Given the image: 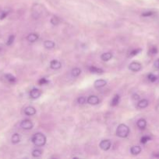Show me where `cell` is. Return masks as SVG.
<instances>
[{
  "label": "cell",
  "mask_w": 159,
  "mask_h": 159,
  "mask_svg": "<svg viewBox=\"0 0 159 159\" xmlns=\"http://www.w3.org/2000/svg\"><path fill=\"white\" fill-rule=\"evenodd\" d=\"M32 142L34 145L37 146V147H42L46 143V138L45 135L41 133H37L34 134L32 137Z\"/></svg>",
  "instance_id": "1"
},
{
  "label": "cell",
  "mask_w": 159,
  "mask_h": 159,
  "mask_svg": "<svg viewBox=\"0 0 159 159\" xmlns=\"http://www.w3.org/2000/svg\"><path fill=\"white\" fill-rule=\"evenodd\" d=\"M129 134V128L126 124H119L117 127L116 135L118 138H127Z\"/></svg>",
  "instance_id": "2"
},
{
  "label": "cell",
  "mask_w": 159,
  "mask_h": 159,
  "mask_svg": "<svg viewBox=\"0 0 159 159\" xmlns=\"http://www.w3.org/2000/svg\"><path fill=\"white\" fill-rule=\"evenodd\" d=\"M142 68L141 64L139 63V62L133 61L132 63L129 64V69L131 70L132 71H134V72H137V71H140Z\"/></svg>",
  "instance_id": "3"
},
{
  "label": "cell",
  "mask_w": 159,
  "mask_h": 159,
  "mask_svg": "<svg viewBox=\"0 0 159 159\" xmlns=\"http://www.w3.org/2000/svg\"><path fill=\"white\" fill-rule=\"evenodd\" d=\"M111 145H112V143H111L110 140H103L101 141L99 146L101 148V149H102L103 151H108L110 149Z\"/></svg>",
  "instance_id": "4"
},
{
  "label": "cell",
  "mask_w": 159,
  "mask_h": 159,
  "mask_svg": "<svg viewBox=\"0 0 159 159\" xmlns=\"http://www.w3.org/2000/svg\"><path fill=\"white\" fill-rule=\"evenodd\" d=\"M20 127L24 130H31L33 127V124L30 120H24L20 124Z\"/></svg>",
  "instance_id": "5"
},
{
  "label": "cell",
  "mask_w": 159,
  "mask_h": 159,
  "mask_svg": "<svg viewBox=\"0 0 159 159\" xmlns=\"http://www.w3.org/2000/svg\"><path fill=\"white\" fill-rule=\"evenodd\" d=\"M41 95V91L40 89H33L30 92V96L32 99H37V98L40 97Z\"/></svg>",
  "instance_id": "6"
},
{
  "label": "cell",
  "mask_w": 159,
  "mask_h": 159,
  "mask_svg": "<svg viewBox=\"0 0 159 159\" xmlns=\"http://www.w3.org/2000/svg\"><path fill=\"white\" fill-rule=\"evenodd\" d=\"M87 101L90 105H97V104L99 103L100 100L97 96H90L87 98Z\"/></svg>",
  "instance_id": "7"
},
{
  "label": "cell",
  "mask_w": 159,
  "mask_h": 159,
  "mask_svg": "<svg viewBox=\"0 0 159 159\" xmlns=\"http://www.w3.org/2000/svg\"><path fill=\"white\" fill-rule=\"evenodd\" d=\"M62 67V64H61L60 61H59L58 60H52L50 62V68L51 69L57 70L59 69V68Z\"/></svg>",
  "instance_id": "8"
},
{
  "label": "cell",
  "mask_w": 159,
  "mask_h": 159,
  "mask_svg": "<svg viewBox=\"0 0 159 159\" xmlns=\"http://www.w3.org/2000/svg\"><path fill=\"white\" fill-rule=\"evenodd\" d=\"M106 84H107V82L104 79H98V80H96L94 83V85L96 89H101L102 87L105 86Z\"/></svg>",
  "instance_id": "9"
},
{
  "label": "cell",
  "mask_w": 159,
  "mask_h": 159,
  "mask_svg": "<svg viewBox=\"0 0 159 159\" xmlns=\"http://www.w3.org/2000/svg\"><path fill=\"white\" fill-rule=\"evenodd\" d=\"M24 113L26 116H33L36 113L35 108L33 107H27L26 108H25Z\"/></svg>",
  "instance_id": "10"
},
{
  "label": "cell",
  "mask_w": 159,
  "mask_h": 159,
  "mask_svg": "<svg viewBox=\"0 0 159 159\" xmlns=\"http://www.w3.org/2000/svg\"><path fill=\"white\" fill-rule=\"evenodd\" d=\"M38 37L39 36L37 34H30L26 37V40H27V41L31 42V43H34L36 40H38Z\"/></svg>",
  "instance_id": "11"
},
{
  "label": "cell",
  "mask_w": 159,
  "mask_h": 159,
  "mask_svg": "<svg viewBox=\"0 0 159 159\" xmlns=\"http://www.w3.org/2000/svg\"><path fill=\"white\" fill-rule=\"evenodd\" d=\"M89 71L93 73V74H102L104 72V70L101 69V68H97L95 66H90L89 68Z\"/></svg>",
  "instance_id": "12"
},
{
  "label": "cell",
  "mask_w": 159,
  "mask_h": 159,
  "mask_svg": "<svg viewBox=\"0 0 159 159\" xmlns=\"http://www.w3.org/2000/svg\"><path fill=\"white\" fill-rule=\"evenodd\" d=\"M130 152L132 155H137L141 152V148L140 146H132L130 148Z\"/></svg>",
  "instance_id": "13"
},
{
  "label": "cell",
  "mask_w": 159,
  "mask_h": 159,
  "mask_svg": "<svg viewBox=\"0 0 159 159\" xmlns=\"http://www.w3.org/2000/svg\"><path fill=\"white\" fill-rule=\"evenodd\" d=\"M148 104H149V102H148L147 99H142V100L139 101L138 102V103H137V107L140 109H144L147 107Z\"/></svg>",
  "instance_id": "14"
},
{
  "label": "cell",
  "mask_w": 159,
  "mask_h": 159,
  "mask_svg": "<svg viewBox=\"0 0 159 159\" xmlns=\"http://www.w3.org/2000/svg\"><path fill=\"white\" fill-rule=\"evenodd\" d=\"M112 57V54L110 52H106L104 53V54H101V60L104 61H108L111 60Z\"/></svg>",
  "instance_id": "15"
},
{
  "label": "cell",
  "mask_w": 159,
  "mask_h": 159,
  "mask_svg": "<svg viewBox=\"0 0 159 159\" xmlns=\"http://www.w3.org/2000/svg\"><path fill=\"white\" fill-rule=\"evenodd\" d=\"M44 46L47 49H52L55 46V43L52 40H45V43H44Z\"/></svg>",
  "instance_id": "16"
},
{
  "label": "cell",
  "mask_w": 159,
  "mask_h": 159,
  "mask_svg": "<svg viewBox=\"0 0 159 159\" xmlns=\"http://www.w3.org/2000/svg\"><path fill=\"white\" fill-rule=\"evenodd\" d=\"M137 127H139V128L142 129V130H143V129H144L145 127H146L147 121L145 120L144 119H140L138 121H137Z\"/></svg>",
  "instance_id": "17"
},
{
  "label": "cell",
  "mask_w": 159,
  "mask_h": 159,
  "mask_svg": "<svg viewBox=\"0 0 159 159\" xmlns=\"http://www.w3.org/2000/svg\"><path fill=\"white\" fill-rule=\"evenodd\" d=\"M5 78H6V80L9 82H10V83H15V82H17V79L11 74L5 75Z\"/></svg>",
  "instance_id": "18"
},
{
  "label": "cell",
  "mask_w": 159,
  "mask_h": 159,
  "mask_svg": "<svg viewBox=\"0 0 159 159\" xmlns=\"http://www.w3.org/2000/svg\"><path fill=\"white\" fill-rule=\"evenodd\" d=\"M119 99H120L119 96H118V95H115V96L113 97V99H112L111 106H112V107H115V106L118 105V102H119Z\"/></svg>",
  "instance_id": "19"
},
{
  "label": "cell",
  "mask_w": 159,
  "mask_h": 159,
  "mask_svg": "<svg viewBox=\"0 0 159 159\" xmlns=\"http://www.w3.org/2000/svg\"><path fill=\"white\" fill-rule=\"evenodd\" d=\"M11 141H12V144H17V143L20 142V136L18 134H14L12 136V138H11Z\"/></svg>",
  "instance_id": "20"
},
{
  "label": "cell",
  "mask_w": 159,
  "mask_h": 159,
  "mask_svg": "<svg viewBox=\"0 0 159 159\" xmlns=\"http://www.w3.org/2000/svg\"><path fill=\"white\" fill-rule=\"evenodd\" d=\"M81 73V70L78 68H75L72 70V75L73 77H78V76L80 75Z\"/></svg>",
  "instance_id": "21"
},
{
  "label": "cell",
  "mask_w": 159,
  "mask_h": 159,
  "mask_svg": "<svg viewBox=\"0 0 159 159\" xmlns=\"http://www.w3.org/2000/svg\"><path fill=\"white\" fill-rule=\"evenodd\" d=\"M42 152L39 149H35L32 152V156L34 157V158H38V157L41 156Z\"/></svg>",
  "instance_id": "22"
},
{
  "label": "cell",
  "mask_w": 159,
  "mask_h": 159,
  "mask_svg": "<svg viewBox=\"0 0 159 159\" xmlns=\"http://www.w3.org/2000/svg\"><path fill=\"white\" fill-rule=\"evenodd\" d=\"M141 51H142V50L140 49V48H137V49L132 50V51H131L130 52H129V57H133V56H135V55H137V54H138L139 53H140Z\"/></svg>",
  "instance_id": "23"
},
{
  "label": "cell",
  "mask_w": 159,
  "mask_h": 159,
  "mask_svg": "<svg viewBox=\"0 0 159 159\" xmlns=\"http://www.w3.org/2000/svg\"><path fill=\"white\" fill-rule=\"evenodd\" d=\"M147 79H148V80L150 81V82H154L156 80H157V76L154 75V74H149V75H148V76H147Z\"/></svg>",
  "instance_id": "24"
},
{
  "label": "cell",
  "mask_w": 159,
  "mask_h": 159,
  "mask_svg": "<svg viewBox=\"0 0 159 159\" xmlns=\"http://www.w3.org/2000/svg\"><path fill=\"white\" fill-rule=\"evenodd\" d=\"M14 39H15V36H14V35L9 36V38H8V40H7V42H6V45L9 46V45L12 44V43H13V41H14Z\"/></svg>",
  "instance_id": "25"
},
{
  "label": "cell",
  "mask_w": 159,
  "mask_h": 159,
  "mask_svg": "<svg viewBox=\"0 0 159 159\" xmlns=\"http://www.w3.org/2000/svg\"><path fill=\"white\" fill-rule=\"evenodd\" d=\"M151 138H150V137L148 136H143L142 137L141 139H140V142L142 143V144H146L147 142H148L149 141H151Z\"/></svg>",
  "instance_id": "26"
},
{
  "label": "cell",
  "mask_w": 159,
  "mask_h": 159,
  "mask_svg": "<svg viewBox=\"0 0 159 159\" xmlns=\"http://www.w3.org/2000/svg\"><path fill=\"white\" fill-rule=\"evenodd\" d=\"M51 23L53 25H58L59 23V19L57 16H53L51 19Z\"/></svg>",
  "instance_id": "27"
},
{
  "label": "cell",
  "mask_w": 159,
  "mask_h": 159,
  "mask_svg": "<svg viewBox=\"0 0 159 159\" xmlns=\"http://www.w3.org/2000/svg\"><path fill=\"white\" fill-rule=\"evenodd\" d=\"M48 83V81L46 79H45V78H43V79H41L40 80L38 81V84L40 85H46V84Z\"/></svg>",
  "instance_id": "28"
},
{
  "label": "cell",
  "mask_w": 159,
  "mask_h": 159,
  "mask_svg": "<svg viewBox=\"0 0 159 159\" xmlns=\"http://www.w3.org/2000/svg\"><path fill=\"white\" fill-rule=\"evenodd\" d=\"M77 102L79 104H84L86 102V98L84 97V96L79 97L77 99Z\"/></svg>",
  "instance_id": "29"
},
{
  "label": "cell",
  "mask_w": 159,
  "mask_h": 159,
  "mask_svg": "<svg viewBox=\"0 0 159 159\" xmlns=\"http://www.w3.org/2000/svg\"><path fill=\"white\" fill-rule=\"evenodd\" d=\"M157 49L155 48V47H153V48H151V50H150L149 51V54H157Z\"/></svg>",
  "instance_id": "30"
},
{
  "label": "cell",
  "mask_w": 159,
  "mask_h": 159,
  "mask_svg": "<svg viewBox=\"0 0 159 159\" xmlns=\"http://www.w3.org/2000/svg\"><path fill=\"white\" fill-rule=\"evenodd\" d=\"M7 16V12H0V20H3Z\"/></svg>",
  "instance_id": "31"
},
{
  "label": "cell",
  "mask_w": 159,
  "mask_h": 159,
  "mask_svg": "<svg viewBox=\"0 0 159 159\" xmlns=\"http://www.w3.org/2000/svg\"><path fill=\"white\" fill-rule=\"evenodd\" d=\"M153 14H154V12H143V13L142 14V16L144 17H147V16H152Z\"/></svg>",
  "instance_id": "32"
},
{
  "label": "cell",
  "mask_w": 159,
  "mask_h": 159,
  "mask_svg": "<svg viewBox=\"0 0 159 159\" xmlns=\"http://www.w3.org/2000/svg\"><path fill=\"white\" fill-rule=\"evenodd\" d=\"M154 66L156 68H157V69H159V58L155 61V62L154 63Z\"/></svg>",
  "instance_id": "33"
},
{
  "label": "cell",
  "mask_w": 159,
  "mask_h": 159,
  "mask_svg": "<svg viewBox=\"0 0 159 159\" xmlns=\"http://www.w3.org/2000/svg\"><path fill=\"white\" fill-rule=\"evenodd\" d=\"M153 157H154V158H159V152H157V153H154V155H152Z\"/></svg>",
  "instance_id": "34"
},
{
  "label": "cell",
  "mask_w": 159,
  "mask_h": 159,
  "mask_svg": "<svg viewBox=\"0 0 159 159\" xmlns=\"http://www.w3.org/2000/svg\"><path fill=\"white\" fill-rule=\"evenodd\" d=\"M133 99H136V100L139 99V96H138V95H133Z\"/></svg>",
  "instance_id": "35"
},
{
  "label": "cell",
  "mask_w": 159,
  "mask_h": 159,
  "mask_svg": "<svg viewBox=\"0 0 159 159\" xmlns=\"http://www.w3.org/2000/svg\"><path fill=\"white\" fill-rule=\"evenodd\" d=\"M0 51H1V49H0Z\"/></svg>",
  "instance_id": "36"
}]
</instances>
